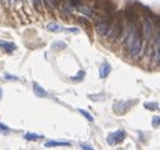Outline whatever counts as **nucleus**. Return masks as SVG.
Masks as SVG:
<instances>
[{
  "mask_svg": "<svg viewBox=\"0 0 160 150\" xmlns=\"http://www.w3.org/2000/svg\"><path fill=\"white\" fill-rule=\"evenodd\" d=\"M126 44L129 47L131 56H139L142 48V38H141V32L136 28V25H134V23H130Z\"/></svg>",
  "mask_w": 160,
  "mask_h": 150,
  "instance_id": "obj_1",
  "label": "nucleus"
},
{
  "mask_svg": "<svg viewBox=\"0 0 160 150\" xmlns=\"http://www.w3.org/2000/svg\"><path fill=\"white\" fill-rule=\"evenodd\" d=\"M125 138H126V132L124 130H117L115 132H111L107 136V142L110 145H115V144H118L122 140H125Z\"/></svg>",
  "mask_w": 160,
  "mask_h": 150,
  "instance_id": "obj_2",
  "label": "nucleus"
},
{
  "mask_svg": "<svg viewBox=\"0 0 160 150\" xmlns=\"http://www.w3.org/2000/svg\"><path fill=\"white\" fill-rule=\"evenodd\" d=\"M121 33H122V23H121V19H117L116 22H115V24H113V27L112 28H110V30H108V35H110V38H112V39H117L120 35H121Z\"/></svg>",
  "mask_w": 160,
  "mask_h": 150,
  "instance_id": "obj_3",
  "label": "nucleus"
},
{
  "mask_svg": "<svg viewBox=\"0 0 160 150\" xmlns=\"http://www.w3.org/2000/svg\"><path fill=\"white\" fill-rule=\"evenodd\" d=\"M134 103H136V100L134 101H118L116 105H113V110L117 112V114H124L126 112Z\"/></svg>",
  "mask_w": 160,
  "mask_h": 150,
  "instance_id": "obj_4",
  "label": "nucleus"
},
{
  "mask_svg": "<svg viewBox=\"0 0 160 150\" xmlns=\"http://www.w3.org/2000/svg\"><path fill=\"white\" fill-rule=\"evenodd\" d=\"M144 34H145V39L148 42H150L154 35V29H152V24L149 19L144 20Z\"/></svg>",
  "mask_w": 160,
  "mask_h": 150,
  "instance_id": "obj_5",
  "label": "nucleus"
},
{
  "mask_svg": "<svg viewBox=\"0 0 160 150\" xmlns=\"http://www.w3.org/2000/svg\"><path fill=\"white\" fill-rule=\"evenodd\" d=\"M110 22L107 20H102V22H97L96 24V32L100 34V35H106L110 30Z\"/></svg>",
  "mask_w": 160,
  "mask_h": 150,
  "instance_id": "obj_6",
  "label": "nucleus"
},
{
  "mask_svg": "<svg viewBox=\"0 0 160 150\" xmlns=\"http://www.w3.org/2000/svg\"><path fill=\"white\" fill-rule=\"evenodd\" d=\"M33 91L38 97H47L48 96V92L37 82H33Z\"/></svg>",
  "mask_w": 160,
  "mask_h": 150,
  "instance_id": "obj_7",
  "label": "nucleus"
},
{
  "mask_svg": "<svg viewBox=\"0 0 160 150\" xmlns=\"http://www.w3.org/2000/svg\"><path fill=\"white\" fill-rule=\"evenodd\" d=\"M125 18H126L130 23H134V22L136 20V18H138L136 10H135L132 7H128V8L125 9Z\"/></svg>",
  "mask_w": 160,
  "mask_h": 150,
  "instance_id": "obj_8",
  "label": "nucleus"
},
{
  "mask_svg": "<svg viewBox=\"0 0 160 150\" xmlns=\"http://www.w3.org/2000/svg\"><path fill=\"white\" fill-rule=\"evenodd\" d=\"M110 72H111V66L107 62H105L100 66V77L101 78H106L110 74Z\"/></svg>",
  "mask_w": 160,
  "mask_h": 150,
  "instance_id": "obj_9",
  "label": "nucleus"
},
{
  "mask_svg": "<svg viewBox=\"0 0 160 150\" xmlns=\"http://www.w3.org/2000/svg\"><path fill=\"white\" fill-rule=\"evenodd\" d=\"M0 47L4 48L5 52H8V53H12V52H14V51L17 49V46H15L14 43L7 42V41H0Z\"/></svg>",
  "mask_w": 160,
  "mask_h": 150,
  "instance_id": "obj_10",
  "label": "nucleus"
},
{
  "mask_svg": "<svg viewBox=\"0 0 160 150\" xmlns=\"http://www.w3.org/2000/svg\"><path fill=\"white\" fill-rule=\"evenodd\" d=\"M47 29H48L49 32H54V33H58V32H62L64 28H63L62 25H59L58 23H54V22H52V23H49V24L47 25Z\"/></svg>",
  "mask_w": 160,
  "mask_h": 150,
  "instance_id": "obj_11",
  "label": "nucleus"
},
{
  "mask_svg": "<svg viewBox=\"0 0 160 150\" xmlns=\"http://www.w3.org/2000/svg\"><path fill=\"white\" fill-rule=\"evenodd\" d=\"M64 145H69L68 141H54V140H51V141H47L46 142V146L47 148H51V146H64Z\"/></svg>",
  "mask_w": 160,
  "mask_h": 150,
  "instance_id": "obj_12",
  "label": "nucleus"
},
{
  "mask_svg": "<svg viewBox=\"0 0 160 150\" xmlns=\"http://www.w3.org/2000/svg\"><path fill=\"white\" fill-rule=\"evenodd\" d=\"M41 138H42V135L33 134V132H28V134L24 135V139H25V140H29V141H32V140H37V139H41Z\"/></svg>",
  "mask_w": 160,
  "mask_h": 150,
  "instance_id": "obj_13",
  "label": "nucleus"
},
{
  "mask_svg": "<svg viewBox=\"0 0 160 150\" xmlns=\"http://www.w3.org/2000/svg\"><path fill=\"white\" fill-rule=\"evenodd\" d=\"M78 8V10L81 12V13H83L85 15H87V17H91L92 15V12H91V9L88 8V7H83V5H79V7H77Z\"/></svg>",
  "mask_w": 160,
  "mask_h": 150,
  "instance_id": "obj_14",
  "label": "nucleus"
},
{
  "mask_svg": "<svg viewBox=\"0 0 160 150\" xmlns=\"http://www.w3.org/2000/svg\"><path fill=\"white\" fill-rule=\"evenodd\" d=\"M66 47H67V44H66L64 42H54V43L52 44V48H53V49H56V51L64 49Z\"/></svg>",
  "mask_w": 160,
  "mask_h": 150,
  "instance_id": "obj_15",
  "label": "nucleus"
},
{
  "mask_svg": "<svg viewBox=\"0 0 160 150\" xmlns=\"http://www.w3.org/2000/svg\"><path fill=\"white\" fill-rule=\"evenodd\" d=\"M85 78V71H78V73L76 74V76L71 77L72 81H82Z\"/></svg>",
  "mask_w": 160,
  "mask_h": 150,
  "instance_id": "obj_16",
  "label": "nucleus"
},
{
  "mask_svg": "<svg viewBox=\"0 0 160 150\" xmlns=\"http://www.w3.org/2000/svg\"><path fill=\"white\" fill-rule=\"evenodd\" d=\"M44 2L47 3L48 7H51V8H57V7L59 5V3H61V0H44Z\"/></svg>",
  "mask_w": 160,
  "mask_h": 150,
  "instance_id": "obj_17",
  "label": "nucleus"
},
{
  "mask_svg": "<svg viewBox=\"0 0 160 150\" xmlns=\"http://www.w3.org/2000/svg\"><path fill=\"white\" fill-rule=\"evenodd\" d=\"M42 4H43V0H33V5L38 12L42 10Z\"/></svg>",
  "mask_w": 160,
  "mask_h": 150,
  "instance_id": "obj_18",
  "label": "nucleus"
},
{
  "mask_svg": "<svg viewBox=\"0 0 160 150\" xmlns=\"http://www.w3.org/2000/svg\"><path fill=\"white\" fill-rule=\"evenodd\" d=\"M144 107L148 108V110H155V108H158L159 106H158V103H155V102H146V103L144 105Z\"/></svg>",
  "mask_w": 160,
  "mask_h": 150,
  "instance_id": "obj_19",
  "label": "nucleus"
},
{
  "mask_svg": "<svg viewBox=\"0 0 160 150\" xmlns=\"http://www.w3.org/2000/svg\"><path fill=\"white\" fill-rule=\"evenodd\" d=\"M78 111L81 112V114H82V115H83V116H85V118H86L88 121H93V118H92V116L88 114L87 111H85V110H82V108H78Z\"/></svg>",
  "mask_w": 160,
  "mask_h": 150,
  "instance_id": "obj_20",
  "label": "nucleus"
},
{
  "mask_svg": "<svg viewBox=\"0 0 160 150\" xmlns=\"http://www.w3.org/2000/svg\"><path fill=\"white\" fill-rule=\"evenodd\" d=\"M0 131H2V134H5V135H8L10 132L9 128L7 125H4V124H0Z\"/></svg>",
  "mask_w": 160,
  "mask_h": 150,
  "instance_id": "obj_21",
  "label": "nucleus"
},
{
  "mask_svg": "<svg viewBox=\"0 0 160 150\" xmlns=\"http://www.w3.org/2000/svg\"><path fill=\"white\" fill-rule=\"evenodd\" d=\"M64 30H67L69 33H74V34H78L79 33V29H77V28H66Z\"/></svg>",
  "mask_w": 160,
  "mask_h": 150,
  "instance_id": "obj_22",
  "label": "nucleus"
},
{
  "mask_svg": "<svg viewBox=\"0 0 160 150\" xmlns=\"http://www.w3.org/2000/svg\"><path fill=\"white\" fill-rule=\"evenodd\" d=\"M79 5H81V0H72V2H71V7H79Z\"/></svg>",
  "mask_w": 160,
  "mask_h": 150,
  "instance_id": "obj_23",
  "label": "nucleus"
},
{
  "mask_svg": "<svg viewBox=\"0 0 160 150\" xmlns=\"http://www.w3.org/2000/svg\"><path fill=\"white\" fill-rule=\"evenodd\" d=\"M152 126H154V128H158V126H159V116H155V118L152 119Z\"/></svg>",
  "mask_w": 160,
  "mask_h": 150,
  "instance_id": "obj_24",
  "label": "nucleus"
},
{
  "mask_svg": "<svg viewBox=\"0 0 160 150\" xmlns=\"http://www.w3.org/2000/svg\"><path fill=\"white\" fill-rule=\"evenodd\" d=\"M63 12H66L67 14H71V13H72V9H71V5H66V7H63Z\"/></svg>",
  "mask_w": 160,
  "mask_h": 150,
  "instance_id": "obj_25",
  "label": "nucleus"
},
{
  "mask_svg": "<svg viewBox=\"0 0 160 150\" xmlns=\"http://www.w3.org/2000/svg\"><path fill=\"white\" fill-rule=\"evenodd\" d=\"M81 148H82V150H93L90 145H87V144H81Z\"/></svg>",
  "mask_w": 160,
  "mask_h": 150,
  "instance_id": "obj_26",
  "label": "nucleus"
},
{
  "mask_svg": "<svg viewBox=\"0 0 160 150\" xmlns=\"http://www.w3.org/2000/svg\"><path fill=\"white\" fill-rule=\"evenodd\" d=\"M5 78H8V80H18V77H15V76H10V74H7Z\"/></svg>",
  "mask_w": 160,
  "mask_h": 150,
  "instance_id": "obj_27",
  "label": "nucleus"
},
{
  "mask_svg": "<svg viewBox=\"0 0 160 150\" xmlns=\"http://www.w3.org/2000/svg\"><path fill=\"white\" fill-rule=\"evenodd\" d=\"M2 93H3V90L0 88V98H2Z\"/></svg>",
  "mask_w": 160,
  "mask_h": 150,
  "instance_id": "obj_28",
  "label": "nucleus"
},
{
  "mask_svg": "<svg viewBox=\"0 0 160 150\" xmlns=\"http://www.w3.org/2000/svg\"><path fill=\"white\" fill-rule=\"evenodd\" d=\"M8 3H9V4H12V3H13V0H8Z\"/></svg>",
  "mask_w": 160,
  "mask_h": 150,
  "instance_id": "obj_29",
  "label": "nucleus"
}]
</instances>
